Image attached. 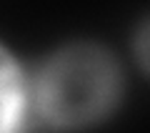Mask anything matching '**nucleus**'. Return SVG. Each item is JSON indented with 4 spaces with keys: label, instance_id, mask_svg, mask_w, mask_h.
<instances>
[{
    "label": "nucleus",
    "instance_id": "f257e3e1",
    "mask_svg": "<svg viewBox=\"0 0 150 133\" xmlns=\"http://www.w3.org/2000/svg\"><path fill=\"white\" fill-rule=\"evenodd\" d=\"M115 60L98 45H73L40 75V108L60 126H83L105 116L118 98Z\"/></svg>",
    "mask_w": 150,
    "mask_h": 133
},
{
    "label": "nucleus",
    "instance_id": "f03ea898",
    "mask_svg": "<svg viewBox=\"0 0 150 133\" xmlns=\"http://www.w3.org/2000/svg\"><path fill=\"white\" fill-rule=\"evenodd\" d=\"M25 91L18 65L0 48V133H13L23 118Z\"/></svg>",
    "mask_w": 150,
    "mask_h": 133
},
{
    "label": "nucleus",
    "instance_id": "7ed1b4c3",
    "mask_svg": "<svg viewBox=\"0 0 150 133\" xmlns=\"http://www.w3.org/2000/svg\"><path fill=\"white\" fill-rule=\"evenodd\" d=\"M138 53H140L143 65L150 70V20L143 25V30H140V35H138Z\"/></svg>",
    "mask_w": 150,
    "mask_h": 133
}]
</instances>
